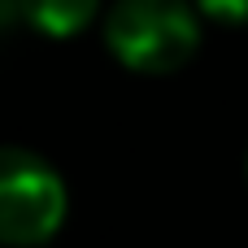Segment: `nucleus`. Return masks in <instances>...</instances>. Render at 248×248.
Returning a JSON list of instances; mask_svg holds the SVG:
<instances>
[{
	"mask_svg": "<svg viewBox=\"0 0 248 248\" xmlns=\"http://www.w3.org/2000/svg\"><path fill=\"white\" fill-rule=\"evenodd\" d=\"M105 48L135 74H174L201 48V9L196 0H113Z\"/></svg>",
	"mask_w": 248,
	"mask_h": 248,
	"instance_id": "f257e3e1",
	"label": "nucleus"
},
{
	"mask_svg": "<svg viewBox=\"0 0 248 248\" xmlns=\"http://www.w3.org/2000/svg\"><path fill=\"white\" fill-rule=\"evenodd\" d=\"M65 179L31 148L0 144V248H39L65 222Z\"/></svg>",
	"mask_w": 248,
	"mask_h": 248,
	"instance_id": "f03ea898",
	"label": "nucleus"
},
{
	"mask_svg": "<svg viewBox=\"0 0 248 248\" xmlns=\"http://www.w3.org/2000/svg\"><path fill=\"white\" fill-rule=\"evenodd\" d=\"M100 13V0H22V17L48 39L83 35Z\"/></svg>",
	"mask_w": 248,
	"mask_h": 248,
	"instance_id": "7ed1b4c3",
	"label": "nucleus"
},
{
	"mask_svg": "<svg viewBox=\"0 0 248 248\" xmlns=\"http://www.w3.org/2000/svg\"><path fill=\"white\" fill-rule=\"evenodd\" d=\"M196 9L214 22L227 26H248V0H196Z\"/></svg>",
	"mask_w": 248,
	"mask_h": 248,
	"instance_id": "20e7f679",
	"label": "nucleus"
},
{
	"mask_svg": "<svg viewBox=\"0 0 248 248\" xmlns=\"http://www.w3.org/2000/svg\"><path fill=\"white\" fill-rule=\"evenodd\" d=\"M22 17V0H0V35Z\"/></svg>",
	"mask_w": 248,
	"mask_h": 248,
	"instance_id": "39448f33",
	"label": "nucleus"
},
{
	"mask_svg": "<svg viewBox=\"0 0 248 248\" xmlns=\"http://www.w3.org/2000/svg\"><path fill=\"white\" fill-rule=\"evenodd\" d=\"M244 179H248V161H244Z\"/></svg>",
	"mask_w": 248,
	"mask_h": 248,
	"instance_id": "423d86ee",
	"label": "nucleus"
}]
</instances>
